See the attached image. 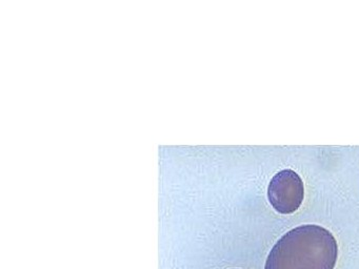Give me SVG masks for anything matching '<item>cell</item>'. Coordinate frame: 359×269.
<instances>
[{
    "instance_id": "6da1fadb",
    "label": "cell",
    "mask_w": 359,
    "mask_h": 269,
    "mask_svg": "<svg viewBox=\"0 0 359 269\" xmlns=\"http://www.w3.org/2000/svg\"><path fill=\"white\" fill-rule=\"evenodd\" d=\"M337 256V242L327 229L302 225L277 241L264 269H334Z\"/></svg>"
},
{
    "instance_id": "7a4b0ae2",
    "label": "cell",
    "mask_w": 359,
    "mask_h": 269,
    "mask_svg": "<svg viewBox=\"0 0 359 269\" xmlns=\"http://www.w3.org/2000/svg\"><path fill=\"white\" fill-rule=\"evenodd\" d=\"M268 198L271 205L279 214L295 212L304 198V186L297 172L283 170L277 172L269 183Z\"/></svg>"
}]
</instances>
